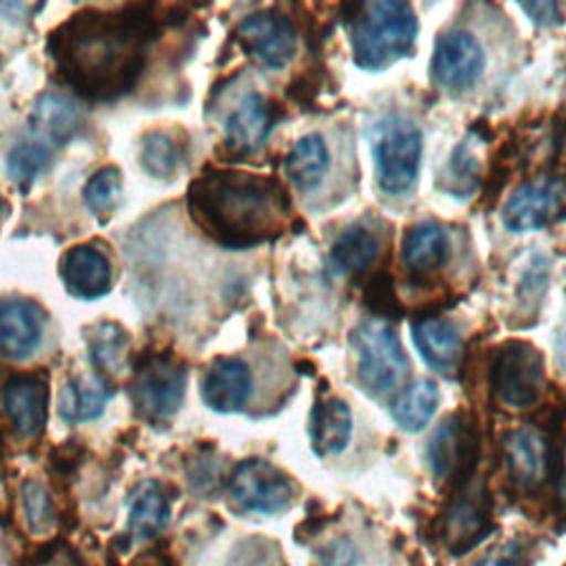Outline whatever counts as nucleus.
I'll list each match as a JSON object with an SVG mask.
<instances>
[{
  "instance_id": "obj_8",
  "label": "nucleus",
  "mask_w": 566,
  "mask_h": 566,
  "mask_svg": "<svg viewBox=\"0 0 566 566\" xmlns=\"http://www.w3.org/2000/svg\"><path fill=\"white\" fill-rule=\"evenodd\" d=\"M237 35L243 49L270 69H283L296 51V33L290 20L272 9L245 15L237 27Z\"/></svg>"
},
{
  "instance_id": "obj_40",
  "label": "nucleus",
  "mask_w": 566,
  "mask_h": 566,
  "mask_svg": "<svg viewBox=\"0 0 566 566\" xmlns=\"http://www.w3.org/2000/svg\"><path fill=\"white\" fill-rule=\"evenodd\" d=\"M562 489H564V495H566V478H564V484H562Z\"/></svg>"
},
{
  "instance_id": "obj_15",
  "label": "nucleus",
  "mask_w": 566,
  "mask_h": 566,
  "mask_svg": "<svg viewBox=\"0 0 566 566\" xmlns=\"http://www.w3.org/2000/svg\"><path fill=\"white\" fill-rule=\"evenodd\" d=\"M489 526V497L480 484L462 493L447 513L444 520V544L453 553H464L475 546Z\"/></svg>"
},
{
  "instance_id": "obj_4",
  "label": "nucleus",
  "mask_w": 566,
  "mask_h": 566,
  "mask_svg": "<svg viewBox=\"0 0 566 566\" xmlns=\"http://www.w3.org/2000/svg\"><path fill=\"white\" fill-rule=\"evenodd\" d=\"M358 382L374 396L396 389L407 374V356L396 332L382 321H369L352 338Z\"/></svg>"
},
{
  "instance_id": "obj_25",
  "label": "nucleus",
  "mask_w": 566,
  "mask_h": 566,
  "mask_svg": "<svg viewBox=\"0 0 566 566\" xmlns=\"http://www.w3.org/2000/svg\"><path fill=\"white\" fill-rule=\"evenodd\" d=\"M447 234L436 223L413 226L402 241V261L416 274H424L440 268L447 261Z\"/></svg>"
},
{
  "instance_id": "obj_2",
  "label": "nucleus",
  "mask_w": 566,
  "mask_h": 566,
  "mask_svg": "<svg viewBox=\"0 0 566 566\" xmlns=\"http://www.w3.org/2000/svg\"><path fill=\"white\" fill-rule=\"evenodd\" d=\"M188 208L192 221L212 239L245 248L281 230L287 201L281 186L268 177L212 170L190 186Z\"/></svg>"
},
{
  "instance_id": "obj_9",
  "label": "nucleus",
  "mask_w": 566,
  "mask_h": 566,
  "mask_svg": "<svg viewBox=\"0 0 566 566\" xmlns=\"http://www.w3.org/2000/svg\"><path fill=\"white\" fill-rule=\"evenodd\" d=\"M566 208V184L557 179H537L517 188L502 210V223L511 232L537 230L557 219Z\"/></svg>"
},
{
  "instance_id": "obj_37",
  "label": "nucleus",
  "mask_w": 566,
  "mask_h": 566,
  "mask_svg": "<svg viewBox=\"0 0 566 566\" xmlns=\"http://www.w3.org/2000/svg\"><path fill=\"white\" fill-rule=\"evenodd\" d=\"M40 566H80V562L66 548H60V551H53Z\"/></svg>"
},
{
  "instance_id": "obj_26",
  "label": "nucleus",
  "mask_w": 566,
  "mask_h": 566,
  "mask_svg": "<svg viewBox=\"0 0 566 566\" xmlns=\"http://www.w3.org/2000/svg\"><path fill=\"white\" fill-rule=\"evenodd\" d=\"M108 396L111 391L104 380L77 376L62 387L57 398V409H60V416L69 422L93 420L102 413Z\"/></svg>"
},
{
  "instance_id": "obj_35",
  "label": "nucleus",
  "mask_w": 566,
  "mask_h": 566,
  "mask_svg": "<svg viewBox=\"0 0 566 566\" xmlns=\"http://www.w3.org/2000/svg\"><path fill=\"white\" fill-rule=\"evenodd\" d=\"M356 548L349 539L338 537L318 553V566H354Z\"/></svg>"
},
{
  "instance_id": "obj_13",
  "label": "nucleus",
  "mask_w": 566,
  "mask_h": 566,
  "mask_svg": "<svg viewBox=\"0 0 566 566\" xmlns=\"http://www.w3.org/2000/svg\"><path fill=\"white\" fill-rule=\"evenodd\" d=\"M252 394V371L241 358H217L203 374L201 396L214 411L230 413L245 407Z\"/></svg>"
},
{
  "instance_id": "obj_31",
  "label": "nucleus",
  "mask_w": 566,
  "mask_h": 566,
  "mask_svg": "<svg viewBox=\"0 0 566 566\" xmlns=\"http://www.w3.org/2000/svg\"><path fill=\"white\" fill-rule=\"evenodd\" d=\"M119 190H122L119 170L102 168L84 186V201L95 214H108L119 199Z\"/></svg>"
},
{
  "instance_id": "obj_39",
  "label": "nucleus",
  "mask_w": 566,
  "mask_h": 566,
  "mask_svg": "<svg viewBox=\"0 0 566 566\" xmlns=\"http://www.w3.org/2000/svg\"><path fill=\"white\" fill-rule=\"evenodd\" d=\"M2 210H4V203H2V197H0V214H2Z\"/></svg>"
},
{
  "instance_id": "obj_22",
  "label": "nucleus",
  "mask_w": 566,
  "mask_h": 566,
  "mask_svg": "<svg viewBox=\"0 0 566 566\" xmlns=\"http://www.w3.org/2000/svg\"><path fill=\"white\" fill-rule=\"evenodd\" d=\"M80 126L77 108L60 93H46L35 102L31 115V133L46 144L62 146L66 144Z\"/></svg>"
},
{
  "instance_id": "obj_29",
  "label": "nucleus",
  "mask_w": 566,
  "mask_h": 566,
  "mask_svg": "<svg viewBox=\"0 0 566 566\" xmlns=\"http://www.w3.org/2000/svg\"><path fill=\"white\" fill-rule=\"evenodd\" d=\"M53 146L44 139L29 133L24 139H20L9 157H7V170L15 184H31L51 161Z\"/></svg>"
},
{
  "instance_id": "obj_21",
  "label": "nucleus",
  "mask_w": 566,
  "mask_h": 566,
  "mask_svg": "<svg viewBox=\"0 0 566 566\" xmlns=\"http://www.w3.org/2000/svg\"><path fill=\"white\" fill-rule=\"evenodd\" d=\"M352 433L349 407L338 398H327L312 409L310 416V440L318 455L340 453Z\"/></svg>"
},
{
  "instance_id": "obj_18",
  "label": "nucleus",
  "mask_w": 566,
  "mask_h": 566,
  "mask_svg": "<svg viewBox=\"0 0 566 566\" xmlns=\"http://www.w3.org/2000/svg\"><path fill=\"white\" fill-rule=\"evenodd\" d=\"M413 345L418 347L420 356L427 360L429 367L442 374H451L460 358L462 340L451 321L429 316L420 318L413 325Z\"/></svg>"
},
{
  "instance_id": "obj_17",
  "label": "nucleus",
  "mask_w": 566,
  "mask_h": 566,
  "mask_svg": "<svg viewBox=\"0 0 566 566\" xmlns=\"http://www.w3.org/2000/svg\"><path fill=\"white\" fill-rule=\"evenodd\" d=\"M44 314L29 301L0 303V352L9 358H22L40 343Z\"/></svg>"
},
{
  "instance_id": "obj_20",
  "label": "nucleus",
  "mask_w": 566,
  "mask_h": 566,
  "mask_svg": "<svg viewBox=\"0 0 566 566\" xmlns=\"http://www.w3.org/2000/svg\"><path fill=\"white\" fill-rule=\"evenodd\" d=\"M504 458L520 486H535L546 478V442L533 429H513L504 438Z\"/></svg>"
},
{
  "instance_id": "obj_5",
  "label": "nucleus",
  "mask_w": 566,
  "mask_h": 566,
  "mask_svg": "<svg viewBox=\"0 0 566 566\" xmlns=\"http://www.w3.org/2000/svg\"><path fill=\"white\" fill-rule=\"evenodd\" d=\"M371 150L382 190L402 192L413 184L422 153V137L413 122L405 117L378 122L371 135Z\"/></svg>"
},
{
  "instance_id": "obj_6",
  "label": "nucleus",
  "mask_w": 566,
  "mask_h": 566,
  "mask_svg": "<svg viewBox=\"0 0 566 566\" xmlns=\"http://www.w3.org/2000/svg\"><path fill=\"white\" fill-rule=\"evenodd\" d=\"M491 385L504 405L513 409L531 407L544 385L542 354L531 343H504L493 360Z\"/></svg>"
},
{
  "instance_id": "obj_11",
  "label": "nucleus",
  "mask_w": 566,
  "mask_h": 566,
  "mask_svg": "<svg viewBox=\"0 0 566 566\" xmlns=\"http://www.w3.org/2000/svg\"><path fill=\"white\" fill-rule=\"evenodd\" d=\"M478 438L469 420L462 416H449L436 429L429 440L427 458L438 480H451L469 471V462L475 458Z\"/></svg>"
},
{
  "instance_id": "obj_28",
  "label": "nucleus",
  "mask_w": 566,
  "mask_h": 566,
  "mask_svg": "<svg viewBox=\"0 0 566 566\" xmlns=\"http://www.w3.org/2000/svg\"><path fill=\"white\" fill-rule=\"evenodd\" d=\"M378 254V241L376 237L363 228L352 226L345 232H340L332 245V259L336 265H340L347 272H360L365 270Z\"/></svg>"
},
{
  "instance_id": "obj_27",
  "label": "nucleus",
  "mask_w": 566,
  "mask_h": 566,
  "mask_svg": "<svg viewBox=\"0 0 566 566\" xmlns=\"http://www.w3.org/2000/svg\"><path fill=\"white\" fill-rule=\"evenodd\" d=\"M438 400H440V394L436 382L422 378L400 394V398L394 405V420L405 431H418L431 420L438 407Z\"/></svg>"
},
{
  "instance_id": "obj_33",
  "label": "nucleus",
  "mask_w": 566,
  "mask_h": 566,
  "mask_svg": "<svg viewBox=\"0 0 566 566\" xmlns=\"http://www.w3.org/2000/svg\"><path fill=\"white\" fill-rule=\"evenodd\" d=\"M531 551L524 539H509L486 551L475 566H528Z\"/></svg>"
},
{
  "instance_id": "obj_32",
  "label": "nucleus",
  "mask_w": 566,
  "mask_h": 566,
  "mask_svg": "<svg viewBox=\"0 0 566 566\" xmlns=\"http://www.w3.org/2000/svg\"><path fill=\"white\" fill-rule=\"evenodd\" d=\"M22 509L27 524L33 533H44L51 524V500L49 493L38 482H27L22 489Z\"/></svg>"
},
{
  "instance_id": "obj_14",
  "label": "nucleus",
  "mask_w": 566,
  "mask_h": 566,
  "mask_svg": "<svg viewBox=\"0 0 566 566\" xmlns=\"http://www.w3.org/2000/svg\"><path fill=\"white\" fill-rule=\"evenodd\" d=\"M46 382L35 374H20L4 382L2 407L22 436H35L46 420Z\"/></svg>"
},
{
  "instance_id": "obj_12",
  "label": "nucleus",
  "mask_w": 566,
  "mask_h": 566,
  "mask_svg": "<svg viewBox=\"0 0 566 566\" xmlns=\"http://www.w3.org/2000/svg\"><path fill=\"white\" fill-rule=\"evenodd\" d=\"M186 389V371L168 360H155L137 374L135 400L139 409L155 418H168L181 405Z\"/></svg>"
},
{
  "instance_id": "obj_10",
  "label": "nucleus",
  "mask_w": 566,
  "mask_h": 566,
  "mask_svg": "<svg viewBox=\"0 0 566 566\" xmlns=\"http://www.w3.org/2000/svg\"><path fill=\"white\" fill-rule=\"evenodd\" d=\"M484 69V53L480 42L467 31H451L438 38L431 71L447 88H469L478 82Z\"/></svg>"
},
{
  "instance_id": "obj_3",
  "label": "nucleus",
  "mask_w": 566,
  "mask_h": 566,
  "mask_svg": "<svg viewBox=\"0 0 566 566\" xmlns=\"http://www.w3.org/2000/svg\"><path fill=\"white\" fill-rule=\"evenodd\" d=\"M418 33V20L407 2L374 0L360 7L352 27V51L360 69H382L407 55Z\"/></svg>"
},
{
  "instance_id": "obj_36",
  "label": "nucleus",
  "mask_w": 566,
  "mask_h": 566,
  "mask_svg": "<svg viewBox=\"0 0 566 566\" xmlns=\"http://www.w3.org/2000/svg\"><path fill=\"white\" fill-rule=\"evenodd\" d=\"M520 9H524L537 24H551L557 18L559 7L555 2H522Z\"/></svg>"
},
{
  "instance_id": "obj_24",
  "label": "nucleus",
  "mask_w": 566,
  "mask_h": 566,
  "mask_svg": "<svg viewBox=\"0 0 566 566\" xmlns=\"http://www.w3.org/2000/svg\"><path fill=\"white\" fill-rule=\"evenodd\" d=\"M329 164V153L321 135H305L301 137L285 157V172L290 181L301 190L316 188Z\"/></svg>"
},
{
  "instance_id": "obj_38",
  "label": "nucleus",
  "mask_w": 566,
  "mask_h": 566,
  "mask_svg": "<svg viewBox=\"0 0 566 566\" xmlns=\"http://www.w3.org/2000/svg\"><path fill=\"white\" fill-rule=\"evenodd\" d=\"M555 356H557V363L566 369V325L562 327L559 336H557V343H555Z\"/></svg>"
},
{
  "instance_id": "obj_16",
  "label": "nucleus",
  "mask_w": 566,
  "mask_h": 566,
  "mask_svg": "<svg viewBox=\"0 0 566 566\" xmlns=\"http://www.w3.org/2000/svg\"><path fill=\"white\" fill-rule=\"evenodd\" d=\"M60 274L66 290L77 298H97L111 287L108 259L91 245L71 248L62 256Z\"/></svg>"
},
{
  "instance_id": "obj_30",
  "label": "nucleus",
  "mask_w": 566,
  "mask_h": 566,
  "mask_svg": "<svg viewBox=\"0 0 566 566\" xmlns=\"http://www.w3.org/2000/svg\"><path fill=\"white\" fill-rule=\"evenodd\" d=\"M142 164L155 177H168L179 164L177 144L164 133H150L142 144Z\"/></svg>"
},
{
  "instance_id": "obj_19",
  "label": "nucleus",
  "mask_w": 566,
  "mask_h": 566,
  "mask_svg": "<svg viewBox=\"0 0 566 566\" xmlns=\"http://www.w3.org/2000/svg\"><path fill=\"white\" fill-rule=\"evenodd\" d=\"M272 128V108L259 95L252 93L230 113L226 122V139L237 153L256 150Z\"/></svg>"
},
{
  "instance_id": "obj_23",
  "label": "nucleus",
  "mask_w": 566,
  "mask_h": 566,
  "mask_svg": "<svg viewBox=\"0 0 566 566\" xmlns=\"http://www.w3.org/2000/svg\"><path fill=\"white\" fill-rule=\"evenodd\" d=\"M170 504L161 486L153 480L142 482L128 500V531L137 539H150L166 528Z\"/></svg>"
},
{
  "instance_id": "obj_7",
  "label": "nucleus",
  "mask_w": 566,
  "mask_h": 566,
  "mask_svg": "<svg viewBox=\"0 0 566 566\" xmlns=\"http://www.w3.org/2000/svg\"><path fill=\"white\" fill-rule=\"evenodd\" d=\"M230 497L245 513H279L294 497L292 482L283 471L265 460L241 462L230 478Z\"/></svg>"
},
{
  "instance_id": "obj_1",
  "label": "nucleus",
  "mask_w": 566,
  "mask_h": 566,
  "mask_svg": "<svg viewBox=\"0 0 566 566\" xmlns=\"http://www.w3.org/2000/svg\"><path fill=\"white\" fill-rule=\"evenodd\" d=\"M146 31L124 11L86 9L51 33L57 71L86 97H113L142 71Z\"/></svg>"
},
{
  "instance_id": "obj_34",
  "label": "nucleus",
  "mask_w": 566,
  "mask_h": 566,
  "mask_svg": "<svg viewBox=\"0 0 566 566\" xmlns=\"http://www.w3.org/2000/svg\"><path fill=\"white\" fill-rule=\"evenodd\" d=\"M115 325H99V334H95L97 338H93V356L95 360L102 365V367H113L117 360H119V352H122V345H124V334L119 329L113 332Z\"/></svg>"
}]
</instances>
